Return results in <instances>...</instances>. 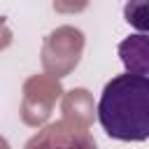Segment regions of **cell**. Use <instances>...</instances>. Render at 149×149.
I'll list each match as a JSON object with an SVG mask.
<instances>
[{
    "label": "cell",
    "mask_w": 149,
    "mask_h": 149,
    "mask_svg": "<svg viewBox=\"0 0 149 149\" xmlns=\"http://www.w3.org/2000/svg\"><path fill=\"white\" fill-rule=\"evenodd\" d=\"M51 149H95L93 144H72V142H65V144H56V147H51Z\"/></svg>",
    "instance_id": "cell-4"
},
{
    "label": "cell",
    "mask_w": 149,
    "mask_h": 149,
    "mask_svg": "<svg viewBox=\"0 0 149 149\" xmlns=\"http://www.w3.org/2000/svg\"><path fill=\"white\" fill-rule=\"evenodd\" d=\"M123 19L140 33H149V0H128L123 7Z\"/></svg>",
    "instance_id": "cell-3"
},
{
    "label": "cell",
    "mask_w": 149,
    "mask_h": 149,
    "mask_svg": "<svg viewBox=\"0 0 149 149\" xmlns=\"http://www.w3.org/2000/svg\"><path fill=\"white\" fill-rule=\"evenodd\" d=\"M119 58L130 74H149V35L135 33L119 42Z\"/></svg>",
    "instance_id": "cell-2"
},
{
    "label": "cell",
    "mask_w": 149,
    "mask_h": 149,
    "mask_svg": "<svg viewBox=\"0 0 149 149\" xmlns=\"http://www.w3.org/2000/svg\"><path fill=\"white\" fill-rule=\"evenodd\" d=\"M98 121L112 140H149V74L112 77L98 100Z\"/></svg>",
    "instance_id": "cell-1"
}]
</instances>
